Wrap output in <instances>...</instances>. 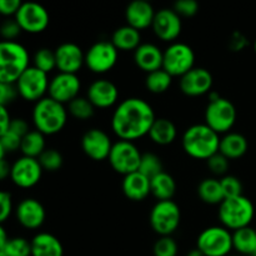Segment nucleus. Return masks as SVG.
Returning <instances> with one entry per match:
<instances>
[{"label":"nucleus","mask_w":256,"mask_h":256,"mask_svg":"<svg viewBox=\"0 0 256 256\" xmlns=\"http://www.w3.org/2000/svg\"><path fill=\"white\" fill-rule=\"evenodd\" d=\"M155 119L154 109L146 100L132 96L118 102L110 124L120 140L134 142L149 134Z\"/></svg>","instance_id":"nucleus-1"},{"label":"nucleus","mask_w":256,"mask_h":256,"mask_svg":"<svg viewBox=\"0 0 256 256\" xmlns=\"http://www.w3.org/2000/svg\"><path fill=\"white\" fill-rule=\"evenodd\" d=\"M220 135L205 122L194 124L186 128L182 136L184 152L194 159L208 160L219 152Z\"/></svg>","instance_id":"nucleus-2"},{"label":"nucleus","mask_w":256,"mask_h":256,"mask_svg":"<svg viewBox=\"0 0 256 256\" xmlns=\"http://www.w3.org/2000/svg\"><path fill=\"white\" fill-rule=\"evenodd\" d=\"M68 108L52 98L45 96L34 104L32 119L34 128L44 135L62 132L68 122Z\"/></svg>","instance_id":"nucleus-3"},{"label":"nucleus","mask_w":256,"mask_h":256,"mask_svg":"<svg viewBox=\"0 0 256 256\" xmlns=\"http://www.w3.org/2000/svg\"><path fill=\"white\" fill-rule=\"evenodd\" d=\"M30 66V55L19 42H0V82L15 84Z\"/></svg>","instance_id":"nucleus-4"},{"label":"nucleus","mask_w":256,"mask_h":256,"mask_svg":"<svg viewBox=\"0 0 256 256\" xmlns=\"http://www.w3.org/2000/svg\"><path fill=\"white\" fill-rule=\"evenodd\" d=\"M218 216L222 226L230 232L250 226L255 216L254 204L245 195L229 198L219 205Z\"/></svg>","instance_id":"nucleus-5"},{"label":"nucleus","mask_w":256,"mask_h":256,"mask_svg":"<svg viewBox=\"0 0 256 256\" xmlns=\"http://www.w3.org/2000/svg\"><path fill=\"white\" fill-rule=\"evenodd\" d=\"M152 229L160 236H172L182 222V210L174 200L156 202L149 214Z\"/></svg>","instance_id":"nucleus-6"},{"label":"nucleus","mask_w":256,"mask_h":256,"mask_svg":"<svg viewBox=\"0 0 256 256\" xmlns=\"http://www.w3.org/2000/svg\"><path fill=\"white\" fill-rule=\"evenodd\" d=\"M238 118L236 108L232 100L224 96L208 102L205 108V124L209 125L218 134L230 132Z\"/></svg>","instance_id":"nucleus-7"},{"label":"nucleus","mask_w":256,"mask_h":256,"mask_svg":"<svg viewBox=\"0 0 256 256\" xmlns=\"http://www.w3.org/2000/svg\"><path fill=\"white\" fill-rule=\"evenodd\" d=\"M196 248L205 256H229L232 248V232L225 226H209L196 239Z\"/></svg>","instance_id":"nucleus-8"},{"label":"nucleus","mask_w":256,"mask_h":256,"mask_svg":"<svg viewBox=\"0 0 256 256\" xmlns=\"http://www.w3.org/2000/svg\"><path fill=\"white\" fill-rule=\"evenodd\" d=\"M192 68H195V52L189 44L174 42L165 48L162 69L172 78H182Z\"/></svg>","instance_id":"nucleus-9"},{"label":"nucleus","mask_w":256,"mask_h":256,"mask_svg":"<svg viewBox=\"0 0 256 256\" xmlns=\"http://www.w3.org/2000/svg\"><path fill=\"white\" fill-rule=\"evenodd\" d=\"M142 156V152H140L134 142L119 139L112 145L108 160L112 170L125 176L139 170Z\"/></svg>","instance_id":"nucleus-10"},{"label":"nucleus","mask_w":256,"mask_h":256,"mask_svg":"<svg viewBox=\"0 0 256 256\" xmlns=\"http://www.w3.org/2000/svg\"><path fill=\"white\" fill-rule=\"evenodd\" d=\"M119 50L110 40H99L85 52V66L94 74H105L116 65Z\"/></svg>","instance_id":"nucleus-11"},{"label":"nucleus","mask_w":256,"mask_h":256,"mask_svg":"<svg viewBox=\"0 0 256 256\" xmlns=\"http://www.w3.org/2000/svg\"><path fill=\"white\" fill-rule=\"evenodd\" d=\"M19 95L26 102H36L49 92L50 79L46 72L30 65L15 82Z\"/></svg>","instance_id":"nucleus-12"},{"label":"nucleus","mask_w":256,"mask_h":256,"mask_svg":"<svg viewBox=\"0 0 256 256\" xmlns=\"http://www.w3.org/2000/svg\"><path fill=\"white\" fill-rule=\"evenodd\" d=\"M14 18L22 32L29 34H40L49 26L50 22V15L46 8L35 2H22Z\"/></svg>","instance_id":"nucleus-13"},{"label":"nucleus","mask_w":256,"mask_h":256,"mask_svg":"<svg viewBox=\"0 0 256 256\" xmlns=\"http://www.w3.org/2000/svg\"><path fill=\"white\" fill-rule=\"evenodd\" d=\"M42 172L44 170H42L39 160L22 155L12 162L10 179L18 188L30 189L42 180Z\"/></svg>","instance_id":"nucleus-14"},{"label":"nucleus","mask_w":256,"mask_h":256,"mask_svg":"<svg viewBox=\"0 0 256 256\" xmlns=\"http://www.w3.org/2000/svg\"><path fill=\"white\" fill-rule=\"evenodd\" d=\"M152 28L156 38L172 44L182 34V16L172 8H162L156 10Z\"/></svg>","instance_id":"nucleus-15"},{"label":"nucleus","mask_w":256,"mask_h":256,"mask_svg":"<svg viewBox=\"0 0 256 256\" xmlns=\"http://www.w3.org/2000/svg\"><path fill=\"white\" fill-rule=\"evenodd\" d=\"M80 144L86 156L95 162H102L109 158L114 142L106 132L99 128H92L82 134Z\"/></svg>","instance_id":"nucleus-16"},{"label":"nucleus","mask_w":256,"mask_h":256,"mask_svg":"<svg viewBox=\"0 0 256 256\" xmlns=\"http://www.w3.org/2000/svg\"><path fill=\"white\" fill-rule=\"evenodd\" d=\"M80 89H82V82L78 74L59 72L50 79L48 96L68 105L72 100L79 96Z\"/></svg>","instance_id":"nucleus-17"},{"label":"nucleus","mask_w":256,"mask_h":256,"mask_svg":"<svg viewBox=\"0 0 256 256\" xmlns=\"http://www.w3.org/2000/svg\"><path fill=\"white\" fill-rule=\"evenodd\" d=\"M214 78L206 68L195 66L182 75L179 80V88L186 96H202L212 90Z\"/></svg>","instance_id":"nucleus-18"},{"label":"nucleus","mask_w":256,"mask_h":256,"mask_svg":"<svg viewBox=\"0 0 256 256\" xmlns=\"http://www.w3.org/2000/svg\"><path fill=\"white\" fill-rule=\"evenodd\" d=\"M15 218L22 228L39 229L46 219V212L42 202L35 198H25L15 206Z\"/></svg>","instance_id":"nucleus-19"},{"label":"nucleus","mask_w":256,"mask_h":256,"mask_svg":"<svg viewBox=\"0 0 256 256\" xmlns=\"http://www.w3.org/2000/svg\"><path fill=\"white\" fill-rule=\"evenodd\" d=\"M56 69L60 72L78 74L85 65V52L82 46L72 42H65L55 49Z\"/></svg>","instance_id":"nucleus-20"},{"label":"nucleus","mask_w":256,"mask_h":256,"mask_svg":"<svg viewBox=\"0 0 256 256\" xmlns=\"http://www.w3.org/2000/svg\"><path fill=\"white\" fill-rule=\"evenodd\" d=\"M86 98L95 108L108 109L114 106L119 100V89L112 80L100 78L88 86Z\"/></svg>","instance_id":"nucleus-21"},{"label":"nucleus","mask_w":256,"mask_h":256,"mask_svg":"<svg viewBox=\"0 0 256 256\" xmlns=\"http://www.w3.org/2000/svg\"><path fill=\"white\" fill-rule=\"evenodd\" d=\"M156 10L148 0H132L125 9V20L128 25L142 32L152 26Z\"/></svg>","instance_id":"nucleus-22"},{"label":"nucleus","mask_w":256,"mask_h":256,"mask_svg":"<svg viewBox=\"0 0 256 256\" xmlns=\"http://www.w3.org/2000/svg\"><path fill=\"white\" fill-rule=\"evenodd\" d=\"M164 50L154 42H142L134 52V62L140 70L146 74L162 69Z\"/></svg>","instance_id":"nucleus-23"},{"label":"nucleus","mask_w":256,"mask_h":256,"mask_svg":"<svg viewBox=\"0 0 256 256\" xmlns=\"http://www.w3.org/2000/svg\"><path fill=\"white\" fill-rule=\"evenodd\" d=\"M122 192L132 202H142L152 194L150 179L142 172H135L122 178Z\"/></svg>","instance_id":"nucleus-24"},{"label":"nucleus","mask_w":256,"mask_h":256,"mask_svg":"<svg viewBox=\"0 0 256 256\" xmlns=\"http://www.w3.org/2000/svg\"><path fill=\"white\" fill-rule=\"evenodd\" d=\"M32 256H64V246L55 235L50 232H38L30 240Z\"/></svg>","instance_id":"nucleus-25"},{"label":"nucleus","mask_w":256,"mask_h":256,"mask_svg":"<svg viewBox=\"0 0 256 256\" xmlns=\"http://www.w3.org/2000/svg\"><path fill=\"white\" fill-rule=\"evenodd\" d=\"M249 148L248 139L242 134L236 132H226L220 139L219 152L229 160L240 159L244 156Z\"/></svg>","instance_id":"nucleus-26"},{"label":"nucleus","mask_w":256,"mask_h":256,"mask_svg":"<svg viewBox=\"0 0 256 256\" xmlns=\"http://www.w3.org/2000/svg\"><path fill=\"white\" fill-rule=\"evenodd\" d=\"M148 136L154 144L166 146L172 144L178 136V129L174 122L168 118H156Z\"/></svg>","instance_id":"nucleus-27"},{"label":"nucleus","mask_w":256,"mask_h":256,"mask_svg":"<svg viewBox=\"0 0 256 256\" xmlns=\"http://www.w3.org/2000/svg\"><path fill=\"white\" fill-rule=\"evenodd\" d=\"M110 42L119 52H135L142 44V32L128 24L122 25L114 30Z\"/></svg>","instance_id":"nucleus-28"},{"label":"nucleus","mask_w":256,"mask_h":256,"mask_svg":"<svg viewBox=\"0 0 256 256\" xmlns=\"http://www.w3.org/2000/svg\"><path fill=\"white\" fill-rule=\"evenodd\" d=\"M198 196L208 205H220L225 200L220 179L205 178L198 185Z\"/></svg>","instance_id":"nucleus-29"},{"label":"nucleus","mask_w":256,"mask_h":256,"mask_svg":"<svg viewBox=\"0 0 256 256\" xmlns=\"http://www.w3.org/2000/svg\"><path fill=\"white\" fill-rule=\"evenodd\" d=\"M150 188L152 194L156 198L158 202L172 200L176 192V182L169 172H162L150 180Z\"/></svg>","instance_id":"nucleus-30"},{"label":"nucleus","mask_w":256,"mask_h":256,"mask_svg":"<svg viewBox=\"0 0 256 256\" xmlns=\"http://www.w3.org/2000/svg\"><path fill=\"white\" fill-rule=\"evenodd\" d=\"M232 248L240 255L252 256L256 250V230L252 226L232 232Z\"/></svg>","instance_id":"nucleus-31"},{"label":"nucleus","mask_w":256,"mask_h":256,"mask_svg":"<svg viewBox=\"0 0 256 256\" xmlns=\"http://www.w3.org/2000/svg\"><path fill=\"white\" fill-rule=\"evenodd\" d=\"M45 149H46L45 135L42 132H40L39 130L32 129L22 138L20 152H22V154L24 156H30L38 159Z\"/></svg>","instance_id":"nucleus-32"},{"label":"nucleus","mask_w":256,"mask_h":256,"mask_svg":"<svg viewBox=\"0 0 256 256\" xmlns=\"http://www.w3.org/2000/svg\"><path fill=\"white\" fill-rule=\"evenodd\" d=\"M172 84V76L164 69H159L146 74L145 86L152 94H162L168 92Z\"/></svg>","instance_id":"nucleus-33"},{"label":"nucleus","mask_w":256,"mask_h":256,"mask_svg":"<svg viewBox=\"0 0 256 256\" xmlns=\"http://www.w3.org/2000/svg\"><path fill=\"white\" fill-rule=\"evenodd\" d=\"M68 112L79 120H88L94 116L95 106L86 96L79 95L68 104Z\"/></svg>","instance_id":"nucleus-34"},{"label":"nucleus","mask_w":256,"mask_h":256,"mask_svg":"<svg viewBox=\"0 0 256 256\" xmlns=\"http://www.w3.org/2000/svg\"><path fill=\"white\" fill-rule=\"evenodd\" d=\"M0 254L5 256H32V242L22 236H12L0 248Z\"/></svg>","instance_id":"nucleus-35"},{"label":"nucleus","mask_w":256,"mask_h":256,"mask_svg":"<svg viewBox=\"0 0 256 256\" xmlns=\"http://www.w3.org/2000/svg\"><path fill=\"white\" fill-rule=\"evenodd\" d=\"M138 172L152 180V178L164 172V164L162 162V158L154 152H144Z\"/></svg>","instance_id":"nucleus-36"},{"label":"nucleus","mask_w":256,"mask_h":256,"mask_svg":"<svg viewBox=\"0 0 256 256\" xmlns=\"http://www.w3.org/2000/svg\"><path fill=\"white\" fill-rule=\"evenodd\" d=\"M32 66L38 68L39 70L49 75V72H52L56 68L55 50L45 46L39 48L32 56Z\"/></svg>","instance_id":"nucleus-37"},{"label":"nucleus","mask_w":256,"mask_h":256,"mask_svg":"<svg viewBox=\"0 0 256 256\" xmlns=\"http://www.w3.org/2000/svg\"><path fill=\"white\" fill-rule=\"evenodd\" d=\"M38 160L45 172H58L64 164L62 154L54 148H46Z\"/></svg>","instance_id":"nucleus-38"},{"label":"nucleus","mask_w":256,"mask_h":256,"mask_svg":"<svg viewBox=\"0 0 256 256\" xmlns=\"http://www.w3.org/2000/svg\"><path fill=\"white\" fill-rule=\"evenodd\" d=\"M22 138L12 132L0 135V159H5L6 154L20 150Z\"/></svg>","instance_id":"nucleus-39"},{"label":"nucleus","mask_w":256,"mask_h":256,"mask_svg":"<svg viewBox=\"0 0 256 256\" xmlns=\"http://www.w3.org/2000/svg\"><path fill=\"white\" fill-rule=\"evenodd\" d=\"M220 184H222L225 199L236 198L242 195V182L235 175L226 174L225 176L220 178Z\"/></svg>","instance_id":"nucleus-40"},{"label":"nucleus","mask_w":256,"mask_h":256,"mask_svg":"<svg viewBox=\"0 0 256 256\" xmlns=\"http://www.w3.org/2000/svg\"><path fill=\"white\" fill-rule=\"evenodd\" d=\"M178 250L179 248L172 236H160L152 246L154 256H176Z\"/></svg>","instance_id":"nucleus-41"},{"label":"nucleus","mask_w":256,"mask_h":256,"mask_svg":"<svg viewBox=\"0 0 256 256\" xmlns=\"http://www.w3.org/2000/svg\"><path fill=\"white\" fill-rule=\"evenodd\" d=\"M206 164L212 174L219 175V176L222 178L226 175L228 170H229L230 160L219 152H216V154L212 155V158H209V159L206 160Z\"/></svg>","instance_id":"nucleus-42"},{"label":"nucleus","mask_w":256,"mask_h":256,"mask_svg":"<svg viewBox=\"0 0 256 256\" xmlns=\"http://www.w3.org/2000/svg\"><path fill=\"white\" fill-rule=\"evenodd\" d=\"M22 29L18 22L14 19H5L0 26V35L5 42H15L18 36L22 34Z\"/></svg>","instance_id":"nucleus-43"},{"label":"nucleus","mask_w":256,"mask_h":256,"mask_svg":"<svg viewBox=\"0 0 256 256\" xmlns=\"http://www.w3.org/2000/svg\"><path fill=\"white\" fill-rule=\"evenodd\" d=\"M18 96H20L18 92L16 84L10 82H0V106H6L12 104Z\"/></svg>","instance_id":"nucleus-44"},{"label":"nucleus","mask_w":256,"mask_h":256,"mask_svg":"<svg viewBox=\"0 0 256 256\" xmlns=\"http://www.w3.org/2000/svg\"><path fill=\"white\" fill-rule=\"evenodd\" d=\"M172 9L184 18H192L199 12V2L196 0H178L174 2Z\"/></svg>","instance_id":"nucleus-45"},{"label":"nucleus","mask_w":256,"mask_h":256,"mask_svg":"<svg viewBox=\"0 0 256 256\" xmlns=\"http://www.w3.org/2000/svg\"><path fill=\"white\" fill-rule=\"evenodd\" d=\"M0 222H5L10 218V215L12 214V212H15L14 206H12V194L8 192H0Z\"/></svg>","instance_id":"nucleus-46"},{"label":"nucleus","mask_w":256,"mask_h":256,"mask_svg":"<svg viewBox=\"0 0 256 256\" xmlns=\"http://www.w3.org/2000/svg\"><path fill=\"white\" fill-rule=\"evenodd\" d=\"M249 45V40L242 32H234L230 35L229 48L232 52H242Z\"/></svg>","instance_id":"nucleus-47"},{"label":"nucleus","mask_w":256,"mask_h":256,"mask_svg":"<svg viewBox=\"0 0 256 256\" xmlns=\"http://www.w3.org/2000/svg\"><path fill=\"white\" fill-rule=\"evenodd\" d=\"M30 130L32 129L29 128V122H28L26 120L22 119V118H12L8 132H12L16 135H19V136L24 138Z\"/></svg>","instance_id":"nucleus-48"},{"label":"nucleus","mask_w":256,"mask_h":256,"mask_svg":"<svg viewBox=\"0 0 256 256\" xmlns=\"http://www.w3.org/2000/svg\"><path fill=\"white\" fill-rule=\"evenodd\" d=\"M22 4V2L20 0H0V12L4 16H12V15L15 16Z\"/></svg>","instance_id":"nucleus-49"},{"label":"nucleus","mask_w":256,"mask_h":256,"mask_svg":"<svg viewBox=\"0 0 256 256\" xmlns=\"http://www.w3.org/2000/svg\"><path fill=\"white\" fill-rule=\"evenodd\" d=\"M0 119H2V129H0V135H2L9 130L10 122L12 120L6 106H0Z\"/></svg>","instance_id":"nucleus-50"},{"label":"nucleus","mask_w":256,"mask_h":256,"mask_svg":"<svg viewBox=\"0 0 256 256\" xmlns=\"http://www.w3.org/2000/svg\"><path fill=\"white\" fill-rule=\"evenodd\" d=\"M10 172H12V164L6 159H0V179L5 180L10 176Z\"/></svg>","instance_id":"nucleus-51"},{"label":"nucleus","mask_w":256,"mask_h":256,"mask_svg":"<svg viewBox=\"0 0 256 256\" xmlns=\"http://www.w3.org/2000/svg\"><path fill=\"white\" fill-rule=\"evenodd\" d=\"M10 239V236L8 238L6 232H5V228L4 226H0V248L4 246L5 244L8 242V240Z\"/></svg>","instance_id":"nucleus-52"},{"label":"nucleus","mask_w":256,"mask_h":256,"mask_svg":"<svg viewBox=\"0 0 256 256\" xmlns=\"http://www.w3.org/2000/svg\"><path fill=\"white\" fill-rule=\"evenodd\" d=\"M186 256H205V255L202 254V252H200V250L198 249V248H195V249L190 250V252L186 254Z\"/></svg>","instance_id":"nucleus-53"},{"label":"nucleus","mask_w":256,"mask_h":256,"mask_svg":"<svg viewBox=\"0 0 256 256\" xmlns=\"http://www.w3.org/2000/svg\"><path fill=\"white\" fill-rule=\"evenodd\" d=\"M252 46H254V52H255V54H256V38H255V40H254V45H252Z\"/></svg>","instance_id":"nucleus-54"},{"label":"nucleus","mask_w":256,"mask_h":256,"mask_svg":"<svg viewBox=\"0 0 256 256\" xmlns=\"http://www.w3.org/2000/svg\"><path fill=\"white\" fill-rule=\"evenodd\" d=\"M252 256H256V250H255V252H254V254H252Z\"/></svg>","instance_id":"nucleus-55"},{"label":"nucleus","mask_w":256,"mask_h":256,"mask_svg":"<svg viewBox=\"0 0 256 256\" xmlns=\"http://www.w3.org/2000/svg\"><path fill=\"white\" fill-rule=\"evenodd\" d=\"M229 256H240V255H229Z\"/></svg>","instance_id":"nucleus-56"},{"label":"nucleus","mask_w":256,"mask_h":256,"mask_svg":"<svg viewBox=\"0 0 256 256\" xmlns=\"http://www.w3.org/2000/svg\"><path fill=\"white\" fill-rule=\"evenodd\" d=\"M0 256H5V255H2V254H0Z\"/></svg>","instance_id":"nucleus-57"}]
</instances>
